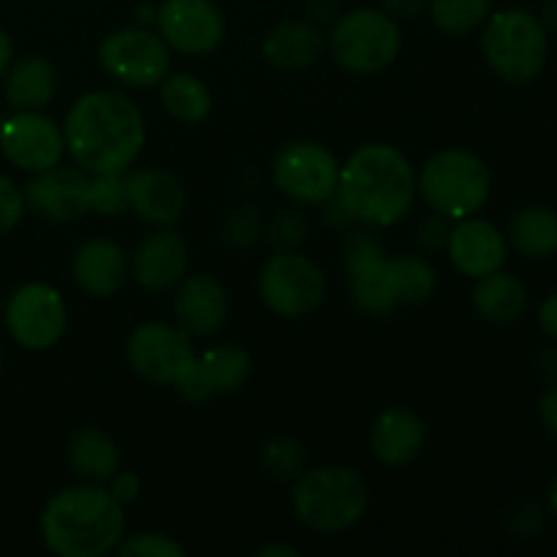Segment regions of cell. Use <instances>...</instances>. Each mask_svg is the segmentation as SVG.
<instances>
[{
  "mask_svg": "<svg viewBox=\"0 0 557 557\" xmlns=\"http://www.w3.org/2000/svg\"><path fill=\"white\" fill-rule=\"evenodd\" d=\"M400 47V25L384 9L346 11L330 33L332 58L351 74H379L389 69Z\"/></svg>",
  "mask_w": 557,
  "mask_h": 557,
  "instance_id": "obj_8",
  "label": "cell"
},
{
  "mask_svg": "<svg viewBox=\"0 0 557 557\" xmlns=\"http://www.w3.org/2000/svg\"><path fill=\"white\" fill-rule=\"evenodd\" d=\"M196 368L212 395H228L248 384L250 373H253V359L245 348L218 346L196 357Z\"/></svg>",
  "mask_w": 557,
  "mask_h": 557,
  "instance_id": "obj_28",
  "label": "cell"
},
{
  "mask_svg": "<svg viewBox=\"0 0 557 557\" xmlns=\"http://www.w3.org/2000/svg\"><path fill=\"white\" fill-rule=\"evenodd\" d=\"M539 20L544 22V27H547V30L557 33V0H544Z\"/></svg>",
  "mask_w": 557,
  "mask_h": 557,
  "instance_id": "obj_47",
  "label": "cell"
},
{
  "mask_svg": "<svg viewBox=\"0 0 557 557\" xmlns=\"http://www.w3.org/2000/svg\"><path fill=\"white\" fill-rule=\"evenodd\" d=\"M125 359L136 375L158 386H172L194 364L196 351L183 326L166 321H147L128 335Z\"/></svg>",
  "mask_w": 557,
  "mask_h": 557,
  "instance_id": "obj_13",
  "label": "cell"
},
{
  "mask_svg": "<svg viewBox=\"0 0 557 557\" xmlns=\"http://www.w3.org/2000/svg\"><path fill=\"white\" fill-rule=\"evenodd\" d=\"M117 555L123 557H185V547L163 533H136L120 542Z\"/></svg>",
  "mask_w": 557,
  "mask_h": 557,
  "instance_id": "obj_32",
  "label": "cell"
},
{
  "mask_svg": "<svg viewBox=\"0 0 557 557\" xmlns=\"http://www.w3.org/2000/svg\"><path fill=\"white\" fill-rule=\"evenodd\" d=\"M0 150L5 161L22 172H47L65 156L63 128L44 112H14L11 117H3Z\"/></svg>",
  "mask_w": 557,
  "mask_h": 557,
  "instance_id": "obj_16",
  "label": "cell"
},
{
  "mask_svg": "<svg viewBox=\"0 0 557 557\" xmlns=\"http://www.w3.org/2000/svg\"><path fill=\"white\" fill-rule=\"evenodd\" d=\"M539 419H542L544 430L557 438V381L539 397Z\"/></svg>",
  "mask_w": 557,
  "mask_h": 557,
  "instance_id": "obj_40",
  "label": "cell"
},
{
  "mask_svg": "<svg viewBox=\"0 0 557 557\" xmlns=\"http://www.w3.org/2000/svg\"><path fill=\"white\" fill-rule=\"evenodd\" d=\"M417 194L435 215L462 221L476 215L490 201L493 174L476 152L449 147L428 158L417 174Z\"/></svg>",
  "mask_w": 557,
  "mask_h": 557,
  "instance_id": "obj_7",
  "label": "cell"
},
{
  "mask_svg": "<svg viewBox=\"0 0 557 557\" xmlns=\"http://www.w3.org/2000/svg\"><path fill=\"white\" fill-rule=\"evenodd\" d=\"M172 386H174V392H177V395L188 403H207L212 397L210 386L205 384L199 368H196V359H194V364H190V368L185 370V373L180 375Z\"/></svg>",
  "mask_w": 557,
  "mask_h": 557,
  "instance_id": "obj_37",
  "label": "cell"
},
{
  "mask_svg": "<svg viewBox=\"0 0 557 557\" xmlns=\"http://www.w3.org/2000/svg\"><path fill=\"white\" fill-rule=\"evenodd\" d=\"M156 25L169 49L183 54H210L226 38V20L215 0H163Z\"/></svg>",
  "mask_w": 557,
  "mask_h": 557,
  "instance_id": "obj_15",
  "label": "cell"
},
{
  "mask_svg": "<svg viewBox=\"0 0 557 557\" xmlns=\"http://www.w3.org/2000/svg\"><path fill=\"white\" fill-rule=\"evenodd\" d=\"M428 0H381V9L395 20H413L424 9Z\"/></svg>",
  "mask_w": 557,
  "mask_h": 557,
  "instance_id": "obj_41",
  "label": "cell"
},
{
  "mask_svg": "<svg viewBox=\"0 0 557 557\" xmlns=\"http://www.w3.org/2000/svg\"><path fill=\"white\" fill-rule=\"evenodd\" d=\"M38 525L52 555L103 557L125 539V511L107 487L87 482L52 495Z\"/></svg>",
  "mask_w": 557,
  "mask_h": 557,
  "instance_id": "obj_4",
  "label": "cell"
},
{
  "mask_svg": "<svg viewBox=\"0 0 557 557\" xmlns=\"http://www.w3.org/2000/svg\"><path fill=\"white\" fill-rule=\"evenodd\" d=\"M539 326H542V332L549 341L557 343V292L549 294L542 302V308H539Z\"/></svg>",
  "mask_w": 557,
  "mask_h": 557,
  "instance_id": "obj_42",
  "label": "cell"
},
{
  "mask_svg": "<svg viewBox=\"0 0 557 557\" xmlns=\"http://www.w3.org/2000/svg\"><path fill=\"white\" fill-rule=\"evenodd\" d=\"M109 493L120 500V504H134L141 493V479L139 473L134 471H117L112 479H109Z\"/></svg>",
  "mask_w": 557,
  "mask_h": 557,
  "instance_id": "obj_38",
  "label": "cell"
},
{
  "mask_svg": "<svg viewBox=\"0 0 557 557\" xmlns=\"http://www.w3.org/2000/svg\"><path fill=\"white\" fill-rule=\"evenodd\" d=\"M509 531L515 539H533L542 531V511L533 504H520L509 515Z\"/></svg>",
  "mask_w": 557,
  "mask_h": 557,
  "instance_id": "obj_36",
  "label": "cell"
},
{
  "mask_svg": "<svg viewBox=\"0 0 557 557\" xmlns=\"http://www.w3.org/2000/svg\"><path fill=\"white\" fill-rule=\"evenodd\" d=\"M128 212L150 226H172L185 212V190L174 174L156 166L131 169L125 174Z\"/></svg>",
  "mask_w": 557,
  "mask_h": 557,
  "instance_id": "obj_19",
  "label": "cell"
},
{
  "mask_svg": "<svg viewBox=\"0 0 557 557\" xmlns=\"http://www.w3.org/2000/svg\"><path fill=\"white\" fill-rule=\"evenodd\" d=\"M71 272H74V281L82 292L98 299H109L125 286L131 264L125 250L114 239L96 237L76 248Z\"/></svg>",
  "mask_w": 557,
  "mask_h": 557,
  "instance_id": "obj_21",
  "label": "cell"
},
{
  "mask_svg": "<svg viewBox=\"0 0 557 557\" xmlns=\"http://www.w3.org/2000/svg\"><path fill=\"white\" fill-rule=\"evenodd\" d=\"M58 90V69L41 54L14 60L3 76V96L14 112H41L54 101Z\"/></svg>",
  "mask_w": 557,
  "mask_h": 557,
  "instance_id": "obj_23",
  "label": "cell"
},
{
  "mask_svg": "<svg viewBox=\"0 0 557 557\" xmlns=\"http://www.w3.org/2000/svg\"><path fill=\"white\" fill-rule=\"evenodd\" d=\"M65 152L90 174H125L141 156L147 123L128 96L92 90L76 98L63 123Z\"/></svg>",
  "mask_w": 557,
  "mask_h": 557,
  "instance_id": "obj_1",
  "label": "cell"
},
{
  "mask_svg": "<svg viewBox=\"0 0 557 557\" xmlns=\"http://www.w3.org/2000/svg\"><path fill=\"white\" fill-rule=\"evenodd\" d=\"M261 468L272 479H297L305 471V446L292 435H275L261 449Z\"/></svg>",
  "mask_w": 557,
  "mask_h": 557,
  "instance_id": "obj_31",
  "label": "cell"
},
{
  "mask_svg": "<svg viewBox=\"0 0 557 557\" xmlns=\"http://www.w3.org/2000/svg\"><path fill=\"white\" fill-rule=\"evenodd\" d=\"M98 63L114 82L136 90L158 87L172 69V49L150 27H120L98 47Z\"/></svg>",
  "mask_w": 557,
  "mask_h": 557,
  "instance_id": "obj_10",
  "label": "cell"
},
{
  "mask_svg": "<svg viewBox=\"0 0 557 557\" xmlns=\"http://www.w3.org/2000/svg\"><path fill=\"white\" fill-rule=\"evenodd\" d=\"M482 54L495 76L509 85H531L549 58V30L528 9L493 11L484 22Z\"/></svg>",
  "mask_w": 557,
  "mask_h": 557,
  "instance_id": "obj_6",
  "label": "cell"
},
{
  "mask_svg": "<svg viewBox=\"0 0 557 557\" xmlns=\"http://www.w3.org/2000/svg\"><path fill=\"white\" fill-rule=\"evenodd\" d=\"M261 232V215L256 212V207H239L232 218H228L226 228H223V237L232 248H248L256 243Z\"/></svg>",
  "mask_w": 557,
  "mask_h": 557,
  "instance_id": "obj_35",
  "label": "cell"
},
{
  "mask_svg": "<svg viewBox=\"0 0 557 557\" xmlns=\"http://www.w3.org/2000/svg\"><path fill=\"white\" fill-rule=\"evenodd\" d=\"M5 330L27 351L58 346L69 330L65 299L49 283H25L5 302Z\"/></svg>",
  "mask_w": 557,
  "mask_h": 557,
  "instance_id": "obj_12",
  "label": "cell"
},
{
  "mask_svg": "<svg viewBox=\"0 0 557 557\" xmlns=\"http://www.w3.org/2000/svg\"><path fill=\"white\" fill-rule=\"evenodd\" d=\"M528 302L531 297L525 283L515 275H506L504 270L479 277L473 288V308L490 324H515L525 315Z\"/></svg>",
  "mask_w": 557,
  "mask_h": 557,
  "instance_id": "obj_26",
  "label": "cell"
},
{
  "mask_svg": "<svg viewBox=\"0 0 557 557\" xmlns=\"http://www.w3.org/2000/svg\"><path fill=\"white\" fill-rule=\"evenodd\" d=\"M335 196L354 223L368 228L395 226L417 199V172L406 152L373 141L346 158Z\"/></svg>",
  "mask_w": 557,
  "mask_h": 557,
  "instance_id": "obj_2",
  "label": "cell"
},
{
  "mask_svg": "<svg viewBox=\"0 0 557 557\" xmlns=\"http://www.w3.org/2000/svg\"><path fill=\"white\" fill-rule=\"evenodd\" d=\"M71 471L92 484H103L120 471V449L101 428H79L65 444Z\"/></svg>",
  "mask_w": 557,
  "mask_h": 557,
  "instance_id": "obj_25",
  "label": "cell"
},
{
  "mask_svg": "<svg viewBox=\"0 0 557 557\" xmlns=\"http://www.w3.org/2000/svg\"><path fill=\"white\" fill-rule=\"evenodd\" d=\"M267 63L281 71H302L324 52V36L313 22L288 20L272 27L261 44Z\"/></svg>",
  "mask_w": 557,
  "mask_h": 557,
  "instance_id": "obj_24",
  "label": "cell"
},
{
  "mask_svg": "<svg viewBox=\"0 0 557 557\" xmlns=\"http://www.w3.org/2000/svg\"><path fill=\"white\" fill-rule=\"evenodd\" d=\"M174 315L188 335H215L228 319V292L218 277L185 275L174 288Z\"/></svg>",
  "mask_w": 557,
  "mask_h": 557,
  "instance_id": "obj_20",
  "label": "cell"
},
{
  "mask_svg": "<svg viewBox=\"0 0 557 557\" xmlns=\"http://www.w3.org/2000/svg\"><path fill=\"white\" fill-rule=\"evenodd\" d=\"M446 253L460 275L479 281V277L504 270L506 237L495 223L484 221V218H462L449 228Z\"/></svg>",
  "mask_w": 557,
  "mask_h": 557,
  "instance_id": "obj_18",
  "label": "cell"
},
{
  "mask_svg": "<svg viewBox=\"0 0 557 557\" xmlns=\"http://www.w3.org/2000/svg\"><path fill=\"white\" fill-rule=\"evenodd\" d=\"M0 128H3V114H0Z\"/></svg>",
  "mask_w": 557,
  "mask_h": 557,
  "instance_id": "obj_50",
  "label": "cell"
},
{
  "mask_svg": "<svg viewBox=\"0 0 557 557\" xmlns=\"http://www.w3.org/2000/svg\"><path fill=\"white\" fill-rule=\"evenodd\" d=\"M337 9V0H308V11L315 20H330Z\"/></svg>",
  "mask_w": 557,
  "mask_h": 557,
  "instance_id": "obj_46",
  "label": "cell"
},
{
  "mask_svg": "<svg viewBox=\"0 0 557 557\" xmlns=\"http://www.w3.org/2000/svg\"><path fill=\"white\" fill-rule=\"evenodd\" d=\"M27 210L54 223L85 218L96 207V174L79 166H52L22 185Z\"/></svg>",
  "mask_w": 557,
  "mask_h": 557,
  "instance_id": "obj_14",
  "label": "cell"
},
{
  "mask_svg": "<svg viewBox=\"0 0 557 557\" xmlns=\"http://www.w3.org/2000/svg\"><path fill=\"white\" fill-rule=\"evenodd\" d=\"M370 506V487L354 468L319 466L294 479L292 509L305 528L343 533L362 522Z\"/></svg>",
  "mask_w": 557,
  "mask_h": 557,
  "instance_id": "obj_5",
  "label": "cell"
},
{
  "mask_svg": "<svg viewBox=\"0 0 557 557\" xmlns=\"http://www.w3.org/2000/svg\"><path fill=\"white\" fill-rule=\"evenodd\" d=\"M424 5L446 36H471L493 14V0H428Z\"/></svg>",
  "mask_w": 557,
  "mask_h": 557,
  "instance_id": "obj_30",
  "label": "cell"
},
{
  "mask_svg": "<svg viewBox=\"0 0 557 557\" xmlns=\"http://www.w3.org/2000/svg\"><path fill=\"white\" fill-rule=\"evenodd\" d=\"M536 362H539V370H542L547 379L557 381V348L555 346L542 348V351H539V357H536Z\"/></svg>",
  "mask_w": 557,
  "mask_h": 557,
  "instance_id": "obj_44",
  "label": "cell"
},
{
  "mask_svg": "<svg viewBox=\"0 0 557 557\" xmlns=\"http://www.w3.org/2000/svg\"><path fill=\"white\" fill-rule=\"evenodd\" d=\"M346 281L354 305L362 313L386 315L400 305L428 302L438 286L435 267L424 256H386L375 234L357 232L348 237Z\"/></svg>",
  "mask_w": 557,
  "mask_h": 557,
  "instance_id": "obj_3",
  "label": "cell"
},
{
  "mask_svg": "<svg viewBox=\"0 0 557 557\" xmlns=\"http://www.w3.org/2000/svg\"><path fill=\"white\" fill-rule=\"evenodd\" d=\"M27 212V201H25V190L22 185H16L14 180L0 174V237L9 232H14L16 226L22 223Z\"/></svg>",
  "mask_w": 557,
  "mask_h": 557,
  "instance_id": "obj_33",
  "label": "cell"
},
{
  "mask_svg": "<svg viewBox=\"0 0 557 557\" xmlns=\"http://www.w3.org/2000/svg\"><path fill=\"white\" fill-rule=\"evenodd\" d=\"M446 237H449V226H446V218H433V221L422 223V228H419V243H422V248L428 250H438V248H446Z\"/></svg>",
  "mask_w": 557,
  "mask_h": 557,
  "instance_id": "obj_39",
  "label": "cell"
},
{
  "mask_svg": "<svg viewBox=\"0 0 557 557\" xmlns=\"http://www.w3.org/2000/svg\"><path fill=\"white\" fill-rule=\"evenodd\" d=\"M270 243L275 245L277 250H294L305 239V232H308V223L299 215L297 210H283L272 218L270 223Z\"/></svg>",
  "mask_w": 557,
  "mask_h": 557,
  "instance_id": "obj_34",
  "label": "cell"
},
{
  "mask_svg": "<svg viewBox=\"0 0 557 557\" xmlns=\"http://www.w3.org/2000/svg\"><path fill=\"white\" fill-rule=\"evenodd\" d=\"M261 302L281 319H302L315 313L326 297L321 267L297 250H277L259 272Z\"/></svg>",
  "mask_w": 557,
  "mask_h": 557,
  "instance_id": "obj_9",
  "label": "cell"
},
{
  "mask_svg": "<svg viewBox=\"0 0 557 557\" xmlns=\"http://www.w3.org/2000/svg\"><path fill=\"white\" fill-rule=\"evenodd\" d=\"M509 243L525 259H549L557 253V212L544 205H528L511 218Z\"/></svg>",
  "mask_w": 557,
  "mask_h": 557,
  "instance_id": "obj_27",
  "label": "cell"
},
{
  "mask_svg": "<svg viewBox=\"0 0 557 557\" xmlns=\"http://www.w3.org/2000/svg\"><path fill=\"white\" fill-rule=\"evenodd\" d=\"M188 267L190 253L183 234L161 226L136 245L134 259H131V275L145 292L166 294L177 288V283L188 275Z\"/></svg>",
  "mask_w": 557,
  "mask_h": 557,
  "instance_id": "obj_17",
  "label": "cell"
},
{
  "mask_svg": "<svg viewBox=\"0 0 557 557\" xmlns=\"http://www.w3.org/2000/svg\"><path fill=\"white\" fill-rule=\"evenodd\" d=\"M341 163L324 145L310 139L288 141L272 161V183L286 199L315 207L335 196Z\"/></svg>",
  "mask_w": 557,
  "mask_h": 557,
  "instance_id": "obj_11",
  "label": "cell"
},
{
  "mask_svg": "<svg viewBox=\"0 0 557 557\" xmlns=\"http://www.w3.org/2000/svg\"><path fill=\"white\" fill-rule=\"evenodd\" d=\"M547 504H549V515L557 520V473L553 479V484H549V495H547Z\"/></svg>",
  "mask_w": 557,
  "mask_h": 557,
  "instance_id": "obj_48",
  "label": "cell"
},
{
  "mask_svg": "<svg viewBox=\"0 0 557 557\" xmlns=\"http://www.w3.org/2000/svg\"><path fill=\"white\" fill-rule=\"evenodd\" d=\"M161 103L177 123H201L212 112V90L194 74H166L161 82Z\"/></svg>",
  "mask_w": 557,
  "mask_h": 557,
  "instance_id": "obj_29",
  "label": "cell"
},
{
  "mask_svg": "<svg viewBox=\"0 0 557 557\" xmlns=\"http://www.w3.org/2000/svg\"><path fill=\"white\" fill-rule=\"evenodd\" d=\"M256 557H302L297 547H286V544H264L253 553Z\"/></svg>",
  "mask_w": 557,
  "mask_h": 557,
  "instance_id": "obj_45",
  "label": "cell"
},
{
  "mask_svg": "<svg viewBox=\"0 0 557 557\" xmlns=\"http://www.w3.org/2000/svg\"><path fill=\"white\" fill-rule=\"evenodd\" d=\"M428 444V428L408 408H386L370 430V449L375 460L389 468L408 466L417 460Z\"/></svg>",
  "mask_w": 557,
  "mask_h": 557,
  "instance_id": "obj_22",
  "label": "cell"
},
{
  "mask_svg": "<svg viewBox=\"0 0 557 557\" xmlns=\"http://www.w3.org/2000/svg\"><path fill=\"white\" fill-rule=\"evenodd\" d=\"M0 375H3V351H0Z\"/></svg>",
  "mask_w": 557,
  "mask_h": 557,
  "instance_id": "obj_49",
  "label": "cell"
},
{
  "mask_svg": "<svg viewBox=\"0 0 557 557\" xmlns=\"http://www.w3.org/2000/svg\"><path fill=\"white\" fill-rule=\"evenodd\" d=\"M11 63H14V41H11L5 27H0V82H3L5 71H9Z\"/></svg>",
  "mask_w": 557,
  "mask_h": 557,
  "instance_id": "obj_43",
  "label": "cell"
}]
</instances>
